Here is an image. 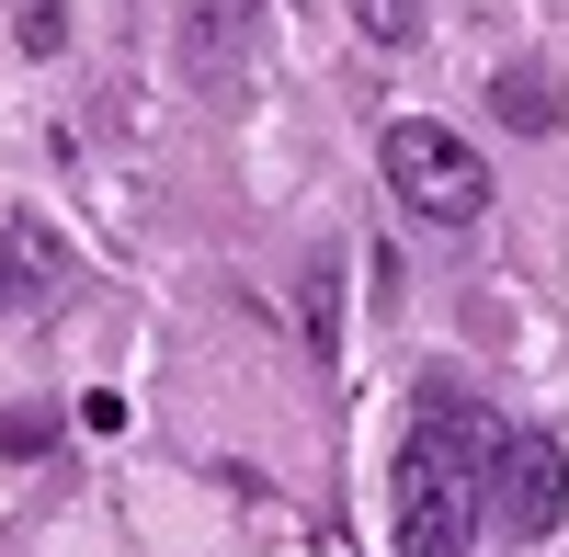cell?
<instances>
[{
    "label": "cell",
    "mask_w": 569,
    "mask_h": 557,
    "mask_svg": "<svg viewBox=\"0 0 569 557\" xmlns=\"http://www.w3.org/2000/svg\"><path fill=\"white\" fill-rule=\"evenodd\" d=\"M23 58H58V45H69V12H58V0H23Z\"/></svg>",
    "instance_id": "obj_9"
},
{
    "label": "cell",
    "mask_w": 569,
    "mask_h": 557,
    "mask_svg": "<svg viewBox=\"0 0 569 557\" xmlns=\"http://www.w3.org/2000/svg\"><path fill=\"white\" fill-rule=\"evenodd\" d=\"M501 444L512 433L479 398H421L410 409V444H399V557H467Z\"/></svg>",
    "instance_id": "obj_1"
},
{
    "label": "cell",
    "mask_w": 569,
    "mask_h": 557,
    "mask_svg": "<svg viewBox=\"0 0 569 557\" xmlns=\"http://www.w3.org/2000/svg\"><path fill=\"white\" fill-rule=\"evenodd\" d=\"M490 103H501V125H525V136H547V125L569 114V91H558L547 69H501V80H490Z\"/></svg>",
    "instance_id": "obj_5"
},
{
    "label": "cell",
    "mask_w": 569,
    "mask_h": 557,
    "mask_svg": "<svg viewBox=\"0 0 569 557\" xmlns=\"http://www.w3.org/2000/svg\"><path fill=\"white\" fill-rule=\"evenodd\" d=\"M353 23L376 45H421V0H353Z\"/></svg>",
    "instance_id": "obj_7"
},
{
    "label": "cell",
    "mask_w": 569,
    "mask_h": 557,
    "mask_svg": "<svg viewBox=\"0 0 569 557\" xmlns=\"http://www.w3.org/2000/svg\"><path fill=\"white\" fill-rule=\"evenodd\" d=\"M69 285H80V273H69V251H58V227H34V216L0 227V318H46Z\"/></svg>",
    "instance_id": "obj_4"
},
{
    "label": "cell",
    "mask_w": 569,
    "mask_h": 557,
    "mask_svg": "<svg viewBox=\"0 0 569 557\" xmlns=\"http://www.w3.org/2000/svg\"><path fill=\"white\" fill-rule=\"evenodd\" d=\"M376 171H388V194H399V205H410L421 227H479V216H490V160L467 149L456 125H433V114L388 125Z\"/></svg>",
    "instance_id": "obj_2"
},
{
    "label": "cell",
    "mask_w": 569,
    "mask_h": 557,
    "mask_svg": "<svg viewBox=\"0 0 569 557\" xmlns=\"http://www.w3.org/2000/svg\"><path fill=\"white\" fill-rule=\"evenodd\" d=\"M240 23H251L240 0H206V12H194V80H217V91L240 80Z\"/></svg>",
    "instance_id": "obj_6"
},
{
    "label": "cell",
    "mask_w": 569,
    "mask_h": 557,
    "mask_svg": "<svg viewBox=\"0 0 569 557\" xmlns=\"http://www.w3.org/2000/svg\"><path fill=\"white\" fill-rule=\"evenodd\" d=\"M58 444V409H0V455H46Z\"/></svg>",
    "instance_id": "obj_8"
},
{
    "label": "cell",
    "mask_w": 569,
    "mask_h": 557,
    "mask_svg": "<svg viewBox=\"0 0 569 557\" xmlns=\"http://www.w3.org/2000/svg\"><path fill=\"white\" fill-rule=\"evenodd\" d=\"M490 513H501L512 546L558 535V513H569V455H558L547 433H512V444H501V467H490Z\"/></svg>",
    "instance_id": "obj_3"
}]
</instances>
